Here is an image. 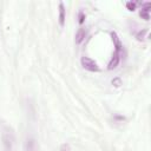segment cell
I'll return each instance as SVG.
<instances>
[{
    "label": "cell",
    "mask_w": 151,
    "mask_h": 151,
    "mask_svg": "<svg viewBox=\"0 0 151 151\" xmlns=\"http://www.w3.org/2000/svg\"><path fill=\"white\" fill-rule=\"evenodd\" d=\"M59 24L60 26L65 25V7L63 2L59 4Z\"/></svg>",
    "instance_id": "cell-6"
},
{
    "label": "cell",
    "mask_w": 151,
    "mask_h": 151,
    "mask_svg": "<svg viewBox=\"0 0 151 151\" xmlns=\"http://www.w3.org/2000/svg\"><path fill=\"white\" fill-rule=\"evenodd\" d=\"M126 7H127V9H130V11H133V9L136 8V4H134V2H131V1H129V2H126Z\"/></svg>",
    "instance_id": "cell-10"
},
{
    "label": "cell",
    "mask_w": 151,
    "mask_h": 151,
    "mask_svg": "<svg viewBox=\"0 0 151 151\" xmlns=\"http://www.w3.org/2000/svg\"><path fill=\"white\" fill-rule=\"evenodd\" d=\"M78 19H79V20H78V21H79V24H83V22H84L85 15H84V13H83L81 11H80V12H79V14H78Z\"/></svg>",
    "instance_id": "cell-11"
},
{
    "label": "cell",
    "mask_w": 151,
    "mask_h": 151,
    "mask_svg": "<svg viewBox=\"0 0 151 151\" xmlns=\"http://www.w3.org/2000/svg\"><path fill=\"white\" fill-rule=\"evenodd\" d=\"M119 60H120V51H116L114 54L112 55V58H111L109 65H107V68H109V70L116 68V67L118 66V64H119Z\"/></svg>",
    "instance_id": "cell-3"
},
{
    "label": "cell",
    "mask_w": 151,
    "mask_h": 151,
    "mask_svg": "<svg viewBox=\"0 0 151 151\" xmlns=\"http://www.w3.org/2000/svg\"><path fill=\"white\" fill-rule=\"evenodd\" d=\"M112 84H113L114 86H117V87H118V86L120 85V79H119V78H116V79H113V80H112Z\"/></svg>",
    "instance_id": "cell-12"
},
{
    "label": "cell",
    "mask_w": 151,
    "mask_h": 151,
    "mask_svg": "<svg viewBox=\"0 0 151 151\" xmlns=\"http://www.w3.org/2000/svg\"><path fill=\"white\" fill-rule=\"evenodd\" d=\"M140 17L145 20H149L150 19V4L149 2H145L143 5V8L140 11Z\"/></svg>",
    "instance_id": "cell-5"
},
{
    "label": "cell",
    "mask_w": 151,
    "mask_h": 151,
    "mask_svg": "<svg viewBox=\"0 0 151 151\" xmlns=\"http://www.w3.org/2000/svg\"><path fill=\"white\" fill-rule=\"evenodd\" d=\"M85 37H86V31H85V28H79V29L77 31L76 38H74L76 44H77V45H80V44L85 40Z\"/></svg>",
    "instance_id": "cell-4"
},
{
    "label": "cell",
    "mask_w": 151,
    "mask_h": 151,
    "mask_svg": "<svg viewBox=\"0 0 151 151\" xmlns=\"http://www.w3.org/2000/svg\"><path fill=\"white\" fill-rule=\"evenodd\" d=\"M33 145H34V142L32 139H27V143H26L27 151H33Z\"/></svg>",
    "instance_id": "cell-8"
},
{
    "label": "cell",
    "mask_w": 151,
    "mask_h": 151,
    "mask_svg": "<svg viewBox=\"0 0 151 151\" xmlns=\"http://www.w3.org/2000/svg\"><path fill=\"white\" fill-rule=\"evenodd\" d=\"M80 63H81V66L90 72H98L99 71V66L97 65V63L88 57H83Z\"/></svg>",
    "instance_id": "cell-1"
},
{
    "label": "cell",
    "mask_w": 151,
    "mask_h": 151,
    "mask_svg": "<svg viewBox=\"0 0 151 151\" xmlns=\"http://www.w3.org/2000/svg\"><path fill=\"white\" fill-rule=\"evenodd\" d=\"M2 140H4V145L7 150H11L12 146H13V143H14V137L11 132H7L5 131L4 134H2Z\"/></svg>",
    "instance_id": "cell-2"
},
{
    "label": "cell",
    "mask_w": 151,
    "mask_h": 151,
    "mask_svg": "<svg viewBox=\"0 0 151 151\" xmlns=\"http://www.w3.org/2000/svg\"><path fill=\"white\" fill-rule=\"evenodd\" d=\"M59 151H71V147H70V145H68L67 143H65V144H63V145L60 146Z\"/></svg>",
    "instance_id": "cell-9"
},
{
    "label": "cell",
    "mask_w": 151,
    "mask_h": 151,
    "mask_svg": "<svg viewBox=\"0 0 151 151\" xmlns=\"http://www.w3.org/2000/svg\"><path fill=\"white\" fill-rule=\"evenodd\" d=\"M146 34H147V29H143V31H139V32L136 34V38L142 41V40H144V39L146 38Z\"/></svg>",
    "instance_id": "cell-7"
}]
</instances>
